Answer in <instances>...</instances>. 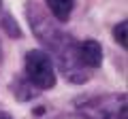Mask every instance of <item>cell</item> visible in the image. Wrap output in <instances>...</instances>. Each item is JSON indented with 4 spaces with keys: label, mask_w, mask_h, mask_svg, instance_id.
Masks as SVG:
<instances>
[{
    "label": "cell",
    "mask_w": 128,
    "mask_h": 119,
    "mask_svg": "<svg viewBox=\"0 0 128 119\" xmlns=\"http://www.w3.org/2000/svg\"><path fill=\"white\" fill-rule=\"evenodd\" d=\"M56 58H58V66L62 70V74L66 77V81L70 83H86L90 81L92 77V70H88L86 66L81 64L79 60V53H77V41L66 34L64 41L56 47Z\"/></svg>",
    "instance_id": "1"
},
{
    "label": "cell",
    "mask_w": 128,
    "mask_h": 119,
    "mask_svg": "<svg viewBox=\"0 0 128 119\" xmlns=\"http://www.w3.org/2000/svg\"><path fill=\"white\" fill-rule=\"evenodd\" d=\"M24 70H26V79L36 87L38 92L41 89H51L56 85V68L51 58L45 51H28L26 60H24Z\"/></svg>",
    "instance_id": "2"
},
{
    "label": "cell",
    "mask_w": 128,
    "mask_h": 119,
    "mask_svg": "<svg viewBox=\"0 0 128 119\" xmlns=\"http://www.w3.org/2000/svg\"><path fill=\"white\" fill-rule=\"evenodd\" d=\"M79 115L86 119H126V94L88 98L86 104H79Z\"/></svg>",
    "instance_id": "3"
},
{
    "label": "cell",
    "mask_w": 128,
    "mask_h": 119,
    "mask_svg": "<svg viewBox=\"0 0 128 119\" xmlns=\"http://www.w3.org/2000/svg\"><path fill=\"white\" fill-rule=\"evenodd\" d=\"M26 13H28V19H30L32 32L36 34V38L43 43V45H47L49 49H56V47L64 41V36H66V34H64L62 30H60V28L51 21L49 15H45V11H43L41 6H36L32 0L28 2Z\"/></svg>",
    "instance_id": "4"
},
{
    "label": "cell",
    "mask_w": 128,
    "mask_h": 119,
    "mask_svg": "<svg viewBox=\"0 0 128 119\" xmlns=\"http://www.w3.org/2000/svg\"><path fill=\"white\" fill-rule=\"evenodd\" d=\"M77 53H79V60L81 64L86 66L88 70L94 72L102 62V47L98 45L96 41H81L77 43Z\"/></svg>",
    "instance_id": "5"
},
{
    "label": "cell",
    "mask_w": 128,
    "mask_h": 119,
    "mask_svg": "<svg viewBox=\"0 0 128 119\" xmlns=\"http://www.w3.org/2000/svg\"><path fill=\"white\" fill-rule=\"evenodd\" d=\"M47 6H49L54 19L66 21L70 17V13H73V9H75V0H47Z\"/></svg>",
    "instance_id": "6"
},
{
    "label": "cell",
    "mask_w": 128,
    "mask_h": 119,
    "mask_svg": "<svg viewBox=\"0 0 128 119\" xmlns=\"http://www.w3.org/2000/svg\"><path fill=\"white\" fill-rule=\"evenodd\" d=\"M13 96L17 98L19 102H28L34 96H38V89L32 85L26 77H22V79H17V81L13 83Z\"/></svg>",
    "instance_id": "7"
},
{
    "label": "cell",
    "mask_w": 128,
    "mask_h": 119,
    "mask_svg": "<svg viewBox=\"0 0 128 119\" xmlns=\"http://www.w3.org/2000/svg\"><path fill=\"white\" fill-rule=\"evenodd\" d=\"M0 23H2L4 32L9 34L11 38H22V30H19V26L13 21V17H11V15H4V17L0 19Z\"/></svg>",
    "instance_id": "8"
},
{
    "label": "cell",
    "mask_w": 128,
    "mask_h": 119,
    "mask_svg": "<svg viewBox=\"0 0 128 119\" xmlns=\"http://www.w3.org/2000/svg\"><path fill=\"white\" fill-rule=\"evenodd\" d=\"M126 28H128L126 21H120L118 26L113 28V36H115V41H118L122 47H126Z\"/></svg>",
    "instance_id": "9"
},
{
    "label": "cell",
    "mask_w": 128,
    "mask_h": 119,
    "mask_svg": "<svg viewBox=\"0 0 128 119\" xmlns=\"http://www.w3.org/2000/svg\"><path fill=\"white\" fill-rule=\"evenodd\" d=\"M56 119H86V117L79 115V113H68V115H60V117H56Z\"/></svg>",
    "instance_id": "10"
},
{
    "label": "cell",
    "mask_w": 128,
    "mask_h": 119,
    "mask_svg": "<svg viewBox=\"0 0 128 119\" xmlns=\"http://www.w3.org/2000/svg\"><path fill=\"white\" fill-rule=\"evenodd\" d=\"M0 119H13V117H11L9 113H0Z\"/></svg>",
    "instance_id": "11"
},
{
    "label": "cell",
    "mask_w": 128,
    "mask_h": 119,
    "mask_svg": "<svg viewBox=\"0 0 128 119\" xmlns=\"http://www.w3.org/2000/svg\"><path fill=\"white\" fill-rule=\"evenodd\" d=\"M0 4H2V0H0Z\"/></svg>",
    "instance_id": "12"
}]
</instances>
